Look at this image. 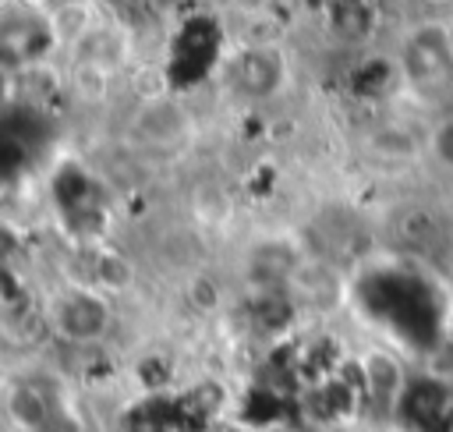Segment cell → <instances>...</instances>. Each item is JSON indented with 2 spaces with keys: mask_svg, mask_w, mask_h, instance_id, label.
I'll list each match as a JSON object with an SVG mask.
<instances>
[{
  "mask_svg": "<svg viewBox=\"0 0 453 432\" xmlns=\"http://www.w3.org/2000/svg\"><path fill=\"white\" fill-rule=\"evenodd\" d=\"M428 152H432L446 170H453V113L442 117V120L432 127V135H428Z\"/></svg>",
  "mask_w": 453,
  "mask_h": 432,
  "instance_id": "cell-6",
  "label": "cell"
},
{
  "mask_svg": "<svg viewBox=\"0 0 453 432\" xmlns=\"http://www.w3.org/2000/svg\"><path fill=\"white\" fill-rule=\"evenodd\" d=\"M7 418L18 432H50L57 421L50 393L32 379H14L7 386Z\"/></svg>",
  "mask_w": 453,
  "mask_h": 432,
  "instance_id": "cell-3",
  "label": "cell"
},
{
  "mask_svg": "<svg viewBox=\"0 0 453 432\" xmlns=\"http://www.w3.org/2000/svg\"><path fill=\"white\" fill-rule=\"evenodd\" d=\"M46 326L67 343H96L113 326L110 294H103L88 283L67 287V290L53 294V301L46 305Z\"/></svg>",
  "mask_w": 453,
  "mask_h": 432,
  "instance_id": "cell-1",
  "label": "cell"
},
{
  "mask_svg": "<svg viewBox=\"0 0 453 432\" xmlns=\"http://www.w3.org/2000/svg\"><path fill=\"white\" fill-rule=\"evenodd\" d=\"M425 4H428V7H449L453 0H425Z\"/></svg>",
  "mask_w": 453,
  "mask_h": 432,
  "instance_id": "cell-7",
  "label": "cell"
},
{
  "mask_svg": "<svg viewBox=\"0 0 453 432\" xmlns=\"http://www.w3.org/2000/svg\"><path fill=\"white\" fill-rule=\"evenodd\" d=\"M361 382H365V397L382 407V411H393L403 397V365L386 354V351H368L361 358Z\"/></svg>",
  "mask_w": 453,
  "mask_h": 432,
  "instance_id": "cell-4",
  "label": "cell"
},
{
  "mask_svg": "<svg viewBox=\"0 0 453 432\" xmlns=\"http://www.w3.org/2000/svg\"><path fill=\"white\" fill-rule=\"evenodd\" d=\"M421 145H428V142H421V135L411 131L407 124H379L368 135V149L379 159H400L403 163V159H414L421 152Z\"/></svg>",
  "mask_w": 453,
  "mask_h": 432,
  "instance_id": "cell-5",
  "label": "cell"
},
{
  "mask_svg": "<svg viewBox=\"0 0 453 432\" xmlns=\"http://www.w3.org/2000/svg\"><path fill=\"white\" fill-rule=\"evenodd\" d=\"M400 74L414 89H435L453 74V32L442 21L418 25L400 50Z\"/></svg>",
  "mask_w": 453,
  "mask_h": 432,
  "instance_id": "cell-2",
  "label": "cell"
}]
</instances>
